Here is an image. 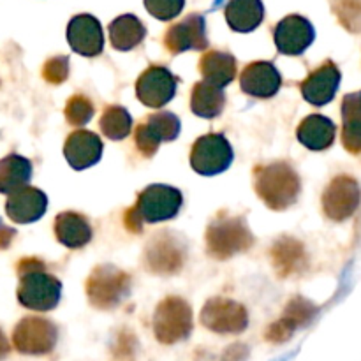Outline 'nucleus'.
<instances>
[{"instance_id":"nucleus-1","label":"nucleus","mask_w":361,"mask_h":361,"mask_svg":"<svg viewBox=\"0 0 361 361\" xmlns=\"http://www.w3.org/2000/svg\"><path fill=\"white\" fill-rule=\"evenodd\" d=\"M18 271L21 275V286L18 289V300L21 305L32 310H49L59 303L60 282L44 274L41 261H21Z\"/></svg>"},{"instance_id":"nucleus-2","label":"nucleus","mask_w":361,"mask_h":361,"mask_svg":"<svg viewBox=\"0 0 361 361\" xmlns=\"http://www.w3.org/2000/svg\"><path fill=\"white\" fill-rule=\"evenodd\" d=\"M256 190L268 207L284 210L298 197L300 178L288 164H271L256 171Z\"/></svg>"},{"instance_id":"nucleus-3","label":"nucleus","mask_w":361,"mask_h":361,"mask_svg":"<svg viewBox=\"0 0 361 361\" xmlns=\"http://www.w3.org/2000/svg\"><path fill=\"white\" fill-rule=\"evenodd\" d=\"M155 337L161 344H176L192 331V310L182 298H166L154 316Z\"/></svg>"},{"instance_id":"nucleus-4","label":"nucleus","mask_w":361,"mask_h":361,"mask_svg":"<svg viewBox=\"0 0 361 361\" xmlns=\"http://www.w3.org/2000/svg\"><path fill=\"white\" fill-rule=\"evenodd\" d=\"M252 243V235L240 219H221L208 228L207 245L212 256L219 259L233 256Z\"/></svg>"},{"instance_id":"nucleus-5","label":"nucleus","mask_w":361,"mask_h":361,"mask_svg":"<svg viewBox=\"0 0 361 361\" xmlns=\"http://www.w3.org/2000/svg\"><path fill=\"white\" fill-rule=\"evenodd\" d=\"M13 344L23 355H48L56 344V328L42 317H27L14 328Z\"/></svg>"},{"instance_id":"nucleus-6","label":"nucleus","mask_w":361,"mask_h":361,"mask_svg":"<svg viewBox=\"0 0 361 361\" xmlns=\"http://www.w3.org/2000/svg\"><path fill=\"white\" fill-rule=\"evenodd\" d=\"M129 291V277L113 267H101L88 279L87 293L92 305L113 309Z\"/></svg>"},{"instance_id":"nucleus-7","label":"nucleus","mask_w":361,"mask_h":361,"mask_svg":"<svg viewBox=\"0 0 361 361\" xmlns=\"http://www.w3.org/2000/svg\"><path fill=\"white\" fill-rule=\"evenodd\" d=\"M361 190L353 176H337L323 194V210L328 219L342 222L351 217L360 207Z\"/></svg>"},{"instance_id":"nucleus-8","label":"nucleus","mask_w":361,"mask_h":361,"mask_svg":"<svg viewBox=\"0 0 361 361\" xmlns=\"http://www.w3.org/2000/svg\"><path fill=\"white\" fill-rule=\"evenodd\" d=\"M182 207V194L173 187L152 185L137 197L133 208L141 222H159L171 219L178 214Z\"/></svg>"},{"instance_id":"nucleus-9","label":"nucleus","mask_w":361,"mask_h":361,"mask_svg":"<svg viewBox=\"0 0 361 361\" xmlns=\"http://www.w3.org/2000/svg\"><path fill=\"white\" fill-rule=\"evenodd\" d=\"M233 152L224 136L210 134L196 141L190 155V164L201 175H215L231 164Z\"/></svg>"},{"instance_id":"nucleus-10","label":"nucleus","mask_w":361,"mask_h":361,"mask_svg":"<svg viewBox=\"0 0 361 361\" xmlns=\"http://www.w3.org/2000/svg\"><path fill=\"white\" fill-rule=\"evenodd\" d=\"M247 310L224 298L210 300L201 312V323L215 334H240L247 328Z\"/></svg>"},{"instance_id":"nucleus-11","label":"nucleus","mask_w":361,"mask_h":361,"mask_svg":"<svg viewBox=\"0 0 361 361\" xmlns=\"http://www.w3.org/2000/svg\"><path fill=\"white\" fill-rule=\"evenodd\" d=\"M180 122L173 113H155L136 129V145L145 155H154L161 141L175 140Z\"/></svg>"},{"instance_id":"nucleus-12","label":"nucleus","mask_w":361,"mask_h":361,"mask_svg":"<svg viewBox=\"0 0 361 361\" xmlns=\"http://www.w3.org/2000/svg\"><path fill=\"white\" fill-rule=\"evenodd\" d=\"M314 27L303 16L293 14L284 18L275 28L277 48L286 55H302L314 41Z\"/></svg>"},{"instance_id":"nucleus-13","label":"nucleus","mask_w":361,"mask_h":361,"mask_svg":"<svg viewBox=\"0 0 361 361\" xmlns=\"http://www.w3.org/2000/svg\"><path fill=\"white\" fill-rule=\"evenodd\" d=\"M176 80L166 67H150L137 80V97L150 108H161L175 94Z\"/></svg>"},{"instance_id":"nucleus-14","label":"nucleus","mask_w":361,"mask_h":361,"mask_svg":"<svg viewBox=\"0 0 361 361\" xmlns=\"http://www.w3.org/2000/svg\"><path fill=\"white\" fill-rule=\"evenodd\" d=\"M338 83H341V71L331 60H326L323 66L309 74L302 83V94L305 101L314 106L328 104L337 94Z\"/></svg>"},{"instance_id":"nucleus-15","label":"nucleus","mask_w":361,"mask_h":361,"mask_svg":"<svg viewBox=\"0 0 361 361\" xmlns=\"http://www.w3.org/2000/svg\"><path fill=\"white\" fill-rule=\"evenodd\" d=\"M67 39L74 51L85 56H94L102 51V30L99 21L90 14L73 18L67 27Z\"/></svg>"},{"instance_id":"nucleus-16","label":"nucleus","mask_w":361,"mask_h":361,"mask_svg":"<svg viewBox=\"0 0 361 361\" xmlns=\"http://www.w3.org/2000/svg\"><path fill=\"white\" fill-rule=\"evenodd\" d=\"M169 51L182 53L185 49H201L207 46L204 20L200 14H190L180 23L173 25L164 39Z\"/></svg>"},{"instance_id":"nucleus-17","label":"nucleus","mask_w":361,"mask_h":361,"mask_svg":"<svg viewBox=\"0 0 361 361\" xmlns=\"http://www.w3.org/2000/svg\"><path fill=\"white\" fill-rule=\"evenodd\" d=\"M316 307L310 302H307V300L295 298L293 302H289L284 316H282L277 323H274L268 328L264 337L270 342H274V344L286 342L293 334H295L296 328L305 326L307 323H310V319L316 316Z\"/></svg>"},{"instance_id":"nucleus-18","label":"nucleus","mask_w":361,"mask_h":361,"mask_svg":"<svg viewBox=\"0 0 361 361\" xmlns=\"http://www.w3.org/2000/svg\"><path fill=\"white\" fill-rule=\"evenodd\" d=\"M44 210L46 196L34 187H21L14 190L7 201V215L20 224L37 221L44 214Z\"/></svg>"},{"instance_id":"nucleus-19","label":"nucleus","mask_w":361,"mask_h":361,"mask_svg":"<svg viewBox=\"0 0 361 361\" xmlns=\"http://www.w3.org/2000/svg\"><path fill=\"white\" fill-rule=\"evenodd\" d=\"M242 88L254 97H271L281 88V74L271 63L256 62L242 74Z\"/></svg>"},{"instance_id":"nucleus-20","label":"nucleus","mask_w":361,"mask_h":361,"mask_svg":"<svg viewBox=\"0 0 361 361\" xmlns=\"http://www.w3.org/2000/svg\"><path fill=\"white\" fill-rule=\"evenodd\" d=\"M101 140L88 130H78V133L71 134L66 143L67 161L76 169H83L95 164L101 157Z\"/></svg>"},{"instance_id":"nucleus-21","label":"nucleus","mask_w":361,"mask_h":361,"mask_svg":"<svg viewBox=\"0 0 361 361\" xmlns=\"http://www.w3.org/2000/svg\"><path fill=\"white\" fill-rule=\"evenodd\" d=\"M337 127L330 118L323 115H310L300 123L298 140L310 150H326L334 145Z\"/></svg>"},{"instance_id":"nucleus-22","label":"nucleus","mask_w":361,"mask_h":361,"mask_svg":"<svg viewBox=\"0 0 361 361\" xmlns=\"http://www.w3.org/2000/svg\"><path fill=\"white\" fill-rule=\"evenodd\" d=\"M148 264L154 271L171 274L176 271L183 263V249L176 240L161 235L148 247Z\"/></svg>"},{"instance_id":"nucleus-23","label":"nucleus","mask_w":361,"mask_h":361,"mask_svg":"<svg viewBox=\"0 0 361 361\" xmlns=\"http://www.w3.org/2000/svg\"><path fill=\"white\" fill-rule=\"evenodd\" d=\"M263 18L264 7L261 0H229L226 6V20L233 30H254Z\"/></svg>"},{"instance_id":"nucleus-24","label":"nucleus","mask_w":361,"mask_h":361,"mask_svg":"<svg viewBox=\"0 0 361 361\" xmlns=\"http://www.w3.org/2000/svg\"><path fill=\"white\" fill-rule=\"evenodd\" d=\"M55 233L56 238L63 245L71 247V249H78V247H83L90 240L92 228L85 217L73 214V212H66V214H60L56 217Z\"/></svg>"},{"instance_id":"nucleus-25","label":"nucleus","mask_w":361,"mask_h":361,"mask_svg":"<svg viewBox=\"0 0 361 361\" xmlns=\"http://www.w3.org/2000/svg\"><path fill=\"white\" fill-rule=\"evenodd\" d=\"M342 143L351 154H361V108L356 94L345 95L342 101Z\"/></svg>"},{"instance_id":"nucleus-26","label":"nucleus","mask_w":361,"mask_h":361,"mask_svg":"<svg viewBox=\"0 0 361 361\" xmlns=\"http://www.w3.org/2000/svg\"><path fill=\"white\" fill-rule=\"evenodd\" d=\"M201 73L207 83L215 85V87H224L235 78L236 62L231 55L221 51H208L201 59Z\"/></svg>"},{"instance_id":"nucleus-27","label":"nucleus","mask_w":361,"mask_h":361,"mask_svg":"<svg viewBox=\"0 0 361 361\" xmlns=\"http://www.w3.org/2000/svg\"><path fill=\"white\" fill-rule=\"evenodd\" d=\"M145 37V27L136 16L133 14H126L120 16L109 25V39L111 44L120 51H127L133 49L134 46L140 44Z\"/></svg>"},{"instance_id":"nucleus-28","label":"nucleus","mask_w":361,"mask_h":361,"mask_svg":"<svg viewBox=\"0 0 361 361\" xmlns=\"http://www.w3.org/2000/svg\"><path fill=\"white\" fill-rule=\"evenodd\" d=\"M30 173V162L20 155H9L0 161V192L11 194L25 187Z\"/></svg>"},{"instance_id":"nucleus-29","label":"nucleus","mask_w":361,"mask_h":361,"mask_svg":"<svg viewBox=\"0 0 361 361\" xmlns=\"http://www.w3.org/2000/svg\"><path fill=\"white\" fill-rule=\"evenodd\" d=\"M190 106H192V111L196 115L212 118V116L219 115L224 108V94H222L221 87L201 81L194 87Z\"/></svg>"},{"instance_id":"nucleus-30","label":"nucleus","mask_w":361,"mask_h":361,"mask_svg":"<svg viewBox=\"0 0 361 361\" xmlns=\"http://www.w3.org/2000/svg\"><path fill=\"white\" fill-rule=\"evenodd\" d=\"M274 263L282 275H291L305 264V252L302 243L284 238L274 247Z\"/></svg>"},{"instance_id":"nucleus-31","label":"nucleus","mask_w":361,"mask_h":361,"mask_svg":"<svg viewBox=\"0 0 361 361\" xmlns=\"http://www.w3.org/2000/svg\"><path fill=\"white\" fill-rule=\"evenodd\" d=\"M101 129L111 140H122L130 130V116L123 108H108L101 118Z\"/></svg>"},{"instance_id":"nucleus-32","label":"nucleus","mask_w":361,"mask_h":361,"mask_svg":"<svg viewBox=\"0 0 361 361\" xmlns=\"http://www.w3.org/2000/svg\"><path fill=\"white\" fill-rule=\"evenodd\" d=\"M331 9L342 27L353 34L361 32V0H331Z\"/></svg>"},{"instance_id":"nucleus-33","label":"nucleus","mask_w":361,"mask_h":361,"mask_svg":"<svg viewBox=\"0 0 361 361\" xmlns=\"http://www.w3.org/2000/svg\"><path fill=\"white\" fill-rule=\"evenodd\" d=\"M94 115V106L83 95H76L69 101L66 108V116L73 126H83Z\"/></svg>"},{"instance_id":"nucleus-34","label":"nucleus","mask_w":361,"mask_h":361,"mask_svg":"<svg viewBox=\"0 0 361 361\" xmlns=\"http://www.w3.org/2000/svg\"><path fill=\"white\" fill-rule=\"evenodd\" d=\"M145 6L159 20H171L183 9V0H145Z\"/></svg>"},{"instance_id":"nucleus-35","label":"nucleus","mask_w":361,"mask_h":361,"mask_svg":"<svg viewBox=\"0 0 361 361\" xmlns=\"http://www.w3.org/2000/svg\"><path fill=\"white\" fill-rule=\"evenodd\" d=\"M42 74L51 83H62L69 74V60L66 56H55V59L48 60Z\"/></svg>"},{"instance_id":"nucleus-36","label":"nucleus","mask_w":361,"mask_h":361,"mask_svg":"<svg viewBox=\"0 0 361 361\" xmlns=\"http://www.w3.org/2000/svg\"><path fill=\"white\" fill-rule=\"evenodd\" d=\"M247 356H249V349L242 344H235L224 353L222 361H245Z\"/></svg>"},{"instance_id":"nucleus-37","label":"nucleus","mask_w":361,"mask_h":361,"mask_svg":"<svg viewBox=\"0 0 361 361\" xmlns=\"http://www.w3.org/2000/svg\"><path fill=\"white\" fill-rule=\"evenodd\" d=\"M11 240H13V231L7 228H0V249L9 245Z\"/></svg>"},{"instance_id":"nucleus-38","label":"nucleus","mask_w":361,"mask_h":361,"mask_svg":"<svg viewBox=\"0 0 361 361\" xmlns=\"http://www.w3.org/2000/svg\"><path fill=\"white\" fill-rule=\"evenodd\" d=\"M7 353H9V342H7V338L4 337V334L0 331V360H2Z\"/></svg>"},{"instance_id":"nucleus-39","label":"nucleus","mask_w":361,"mask_h":361,"mask_svg":"<svg viewBox=\"0 0 361 361\" xmlns=\"http://www.w3.org/2000/svg\"><path fill=\"white\" fill-rule=\"evenodd\" d=\"M356 101H358V104H360V108H361V92H358V94H356Z\"/></svg>"}]
</instances>
